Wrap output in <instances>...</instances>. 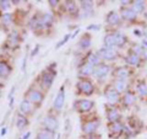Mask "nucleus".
I'll return each instance as SVG.
<instances>
[{
    "label": "nucleus",
    "mask_w": 147,
    "mask_h": 139,
    "mask_svg": "<svg viewBox=\"0 0 147 139\" xmlns=\"http://www.w3.org/2000/svg\"><path fill=\"white\" fill-rule=\"evenodd\" d=\"M44 127H45L47 131L54 133V131L58 128V121H57V118L53 117V116H48V117L44 119Z\"/></svg>",
    "instance_id": "nucleus-1"
},
{
    "label": "nucleus",
    "mask_w": 147,
    "mask_h": 139,
    "mask_svg": "<svg viewBox=\"0 0 147 139\" xmlns=\"http://www.w3.org/2000/svg\"><path fill=\"white\" fill-rule=\"evenodd\" d=\"M79 89H80V91L85 92V94H87V95H90V94H92V91H93V85H92L90 81L84 80V81L79 82Z\"/></svg>",
    "instance_id": "nucleus-2"
},
{
    "label": "nucleus",
    "mask_w": 147,
    "mask_h": 139,
    "mask_svg": "<svg viewBox=\"0 0 147 139\" xmlns=\"http://www.w3.org/2000/svg\"><path fill=\"white\" fill-rule=\"evenodd\" d=\"M64 100H65V90H64V87H61L60 92H59V95L57 96V99L54 101V107L57 110H60L64 105Z\"/></svg>",
    "instance_id": "nucleus-3"
},
{
    "label": "nucleus",
    "mask_w": 147,
    "mask_h": 139,
    "mask_svg": "<svg viewBox=\"0 0 147 139\" xmlns=\"http://www.w3.org/2000/svg\"><path fill=\"white\" fill-rule=\"evenodd\" d=\"M37 21H38V24H39V27L49 26V25H52V22H53V16L50 15V14H44L40 18L37 17Z\"/></svg>",
    "instance_id": "nucleus-4"
},
{
    "label": "nucleus",
    "mask_w": 147,
    "mask_h": 139,
    "mask_svg": "<svg viewBox=\"0 0 147 139\" xmlns=\"http://www.w3.org/2000/svg\"><path fill=\"white\" fill-rule=\"evenodd\" d=\"M99 54H100V57H103L104 59H113V58H115V50H114L113 48H102L99 50Z\"/></svg>",
    "instance_id": "nucleus-5"
},
{
    "label": "nucleus",
    "mask_w": 147,
    "mask_h": 139,
    "mask_svg": "<svg viewBox=\"0 0 147 139\" xmlns=\"http://www.w3.org/2000/svg\"><path fill=\"white\" fill-rule=\"evenodd\" d=\"M108 73H109V67L108 65H99L94 70V75L97 76V78H99V79H102V78L107 76Z\"/></svg>",
    "instance_id": "nucleus-6"
},
{
    "label": "nucleus",
    "mask_w": 147,
    "mask_h": 139,
    "mask_svg": "<svg viewBox=\"0 0 147 139\" xmlns=\"http://www.w3.org/2000/svg\"><path fill=\"white\" fill-rule=\"evenodd\" d=\"M28 100L31 102H36V104H39L40 101L43 100V95L40 94L39 91H36V90H32L30 94H28Z\"/></svg>",
    "instance_id": "nucleus-7"
},
{
    "label": "nucleus",
    "mask_w": 147,
    "mask_h": 139,
    "mask_svg": "<svg viewBox=\"0 0 147 139\" xmlns=\"http://www.w3.org/2000/svg\"><path fill=\"white\" fill-rule=\"evenodd\" d=\"M92 106H93V102L90 100H81V101H79V104H77V107H79V110L82 111V112H86V111L91 110Z\"/></svg>",
    "instance_id": "nucleus-8"
},
{
    "label": "nucleus",
    "mask_w": 147,
    "mask_h": 139,
    "mask_svg": "<svg viewBox=\"0 0 147 139\" xmlns=\"http://www.w3.org/2000/svg\"><path fill=\"white\" fill-rule=\"evenodd\" d=\"M105 97L108 99L109 102H117L118 99H119V94H118V91L117 90H114V89H108L107 92H105Z\"/></svg>",
    "instance_id": "nucleus-9"
},
{
    "label": "nucleus",
    "mask_w": 147,
    "mask_h": 139,
    "mask_svg": "<svg viewBox=\"0 0 147 139\" xmlns=\"http://www.w3.org/2000/svg\"><path fill=\"white\" fill-rule=\"evenodd\" d=\"M104 44L107 48H113L114 46H117V42H115V37H114V35H108L105 36L104 38Z\"/></svg>",
    "instance_id": "nucleus-10"
},
{
    "label": "nucleus",
    "mask_w": 147,
    "mask_h": 139,
    "mask_svg": "<svg viewBox=\"0 0 147 139\" xmlns=\"http://www.w3.org/2000/svg\"><path fill=\"white\" fill-rule=\"evenodd\" d=\"M119 20H120V17H119V15L117 12H110L109 15L107 16V22L110 25H117L119 24Z\"/></svg>",
    "instance_id": "nucleus-11"
},
{
    "label": "nucleus",
    "mask_w": 147,
    "mask_h": 139,
    "mask_svg": "<svg viewBox=\"0 0 147 139\" xmlns=\"http://www.w3.org/2000/svg\"><path fill=\"white\" fill-rule=\"evenodd\" d=\"M98 122H88V123H86L85 126H84V132L86 133H92V132H94L96 131V128L98 127Z\"/></svg>",
    "instance_id": "nucleus-12"
},
{
    "label": "nucleus",
    "mask_w": 147,
    "mask_h": 139,
    "mask_svg": "<svg viewBox=\"0 0 147 139\" xmlns=\"http://www.w3.org/2000/svg\"><path fill=\"white\" fill-rule=\"evenodd\" d=\"M53 78H54V74L52 73H49V72H44L43 74V85L45 86H50V84H52V81H53Z\"/></svg>",
    "instance_id": "nucleus-13"
},
{
    "label": "nucleus",
    "mask_w": 147,
    "mask_h": 139,
    "mask_svg": "<svg viewBox=\"0 0 147 139\" xmlns=\"http://www.w3.org/2000/svg\"><path fill=\"white\" fill-rule=\"evenodd\" d=\"M126 62L129 64H131V65H137L140 62V58H139V55H137L136 53H131L129 57L126 58Z\"/></svg>",
    "instance_id": "nucleus-14"
},
{
    "label": "nucleus",
    "mask_w": 147,
    "mask_h": 139,
    "mask_svg": "<svg viewBox=\"0 0 147 139\" xmlns=\"http://www.w3.org/2000/svg\"><path fill=\"white\" fill-rule=\"evenodd\" d=\"M11 72V68L5 63H0V76H7Z\"/></svg>",
    "instance_id": "nucleus-15"
},
{
    "label": "nucleus",
    "mask_w": 147,
    "mask_h": 139,
    "mask_svg": "<svg viewBox=\"0 0 147 139\" xmlns=\"http://www.w3.org/2000/svg\"><path fill=\"white\" fill-rule=\"evenodd\" d=\"M114 37H115V42H117V46H119V47H121V46L125 43V36H124L123 33H120V32H117V33H114Z\"/></svg>",
    "instance_id": "nucleus-16"
},
{
    "label": "nucleus",
    "mask_w": 147,
    "mask_h": 139,
    "mask_svg": "<svg viewBox=\"0 0 147 139\" xmlns=\"http://www.w3.org/2000/svg\"><path fill=\"white\" fill-rule=\"evenodd\" d=\"M37 139H54V134H53V132L44 131V132H40L38 136H37Z\"/></svg>",
    "instance_id": "nucleus-17"
},
{
    "label": "nucleus",
    "mask_w": 147,
    "mask_h": 139,
    "mask_svg": "<svg viewBox=\"0 0 147 139\" xmlns=\"http://www.w3.org/2000/svg\"><path fill=\"white\" fill-rule=\"evenodd\" d=\"M20 110H21V112H24V113H28L30 111H31L30 101H27V100H24V101H22L21 105H20Z\"/></svg>",
    "instance_id": "nucleus-18"
},
{
    "label": "nucleus",
    "mask_w": 147,
    "mask_h": 139,
    "mask_svg": "<svg viewBox=\"0 0 147 139\" xmlns=\"http://www.w3.org/2000/svg\"><path fill=\"white\" fill-rule=\"evenodd\" d=\"M135 16H136V12L132 10V9L131 10H124L123 11V17L126 18V20H134Z\"/></svg>",
    "instance_id": "nucleus-19"
},
{
    "label": "nucleus",
    "mask_w": 147,
    "mask_h": 139,
    "mask_svg": "<svg viewBox=\"0 0 147 139\" xmlns=\"http://www.w3.org/2000/svg\"><path fill=\"white\" fill-rule=\"evenodd\" d=\"M108 118H109V121H112L113 123H114V122H117V119L119 118V113H118V111H117V110H112V111H109V113H108Z\"/></svg>",
    "instance_id": "nucleus-20"
},
{
    "label": "nucleus",
    "mask_w": 147,
    "mask_h": 139,
    "mask_svg": "<svg viewBox=\"0 0 147 139\" xmlns=\"http://www.w3.org/2000/svg\"><path fill=\"white\" fill-rule=\"evenodd\" d=\"M126 87V81L125 79H119L117 81V91H123Z\"/></svg>",
    "instance_id": "nucleus-21"
},
{
    "label": "nucleus",
    "mask_w": 147,
    "mask_h": 139,
    "mask_svg": "<svg viewBox=\"0 0 147 139\" xmlns=\"http://www.w3.org/2000/svg\"><path fill=\"white\" fill-rule=\"evenodd\" d=\"M16 124H17V127H18V128H24L26 124H27V119H26V117H24L22 114H20V116L17 117V123H16Z\"/></svg>",
    "instance_id": "nucleus-22"
},
{
    "label": "nucleus",
    "mask_w": 147,
    "mask_h": 139,
    "mask_svg": "<svg viewBox=\"0 0 147 139\" xmlns=\"http://www.w3.org/2000/svg\"><path fill=\"white\" fill-rule=\"evenodd\" d=\"M93 70V65H91V64H86V65L81 69V74H84V75H88V74H91Z\"/></svg>",
    "instance_id": "nucleus-23"
},
{
    "label": "nucleus",
    "mask_w": 147,
    "mask_h": 139,
    "mask_svg": "<svg viewBox=\"0 0 147 139\" xmlns=\"http://www.w3.org/2000/svg\"><path fill=\"white\" fill-rule=\"evenodd\" d=\"M99 62V58L97 54H90L88 55V64H91V65H94V64H97Z\"/></svg>",
    "instance_id": "nucleus-24"
},
{
    "label": "nucleus",
    "mask_w": 147,
    "mask_h": 139,
    "mask_svg": "<svg viewBox=\"0 0 147 139\" xmlns=\"http://www.w3.org/2000/svg\"><path fill=\"white\" fill-rule=\"evenodd\" d=\"M117 75L120 78V79H125L129 75V72H127V69H125V68H120V69H118Z\"/></svg>",
    "instance_id": "nucleus-25"
},
{
    "label": "nucleus",
    "mask_w": 147,
    "mask_h": 139,
    "mask_svg": "<svg viewBox=\"0 0 147 139\" xmlns=\"http://www.w3.org/2000/svg\"><path fill=\"white\" fill-rule=\"evenodd\" d=\"M9 42H10L12 46L18 43V33L17 32H13V33L10 35V37H9Z\"/></svg>",
    "instance_id": "nucleus-26"
},
{
    "label": "nucleus",
    "mask_w": 147,
    "mask_h": 139,
    "mask_svg": "<svg viewBox=\"0 0 147 139\" xmlns=\"http://www.w3.org/2000/svg\"><path fill=\"white\" fill-rule=\"evenodd\" d=\"M144 10V1H135L134 3V11L140 12Z\"/></svg>",
    "instance_id": "nucleus-27"
},
{
    "label": "nucleus",
    "mask_w": 147,
    "mask_h": 139,
    "mask_svg": "<svg viewBox=\"0 0 147 139\" xmlns=\"http://www.w3.org/2000/svg\"><path fill=\"white\" fill-rule=\"evenodd\" d=\"M134 100H135V97L131 94H126L125 96H124V101H125L126 105H131L132 102H134Z\"/></svg>",
    "instance_id": "nucleus-28"
},
{
    "label": "nucleus",
    "mask_w": 147,
    "mask_h": 139,
    "mask_svg": "<svg viewBox=\"0 0 147 139\" xmlns=\"http://www.w3.org/2000/svg\"><path fill=\"white\" fill-rule=\"evenodd\" d=\"M90 37L88 36H86L85 37V38H82L81 40V43H80V46H81V47L82 48H87V47H90Z\"/></svg>",
    "instance_id": "nucleus-29"
},
{
    "label": "nucleus",
    "mask_w": 147,
    "mask_h": 139,
    "mask_svg": "<svg viewBox=\"0 0 147 139\" xmlns=\"http://www.w3.org/2000/svg\"><path fill=\"white\" fill-rule=\"evenodd\" d=\"M110 129H112V132H120L121 129H123V126H121L120 123L114 122V123H113V126L110 127Z\"/></svg>",
    "instance_id": "nucleus-30"
},
{
    "label": "nucleus",
    "mask_w": 147,
    "mask_h": 139,
    "mask_svg": "<svg viewBox=\"0 0 147 139\" xmlns=\"http://www.w3.org/2000/svg\"><path fill=\"white\" fill-rule=\"evenodd\" d=\"M139 92H140V95H142V96L147 95V85L146 84H140L139 85Z\"/></svg>",
    "instance_id": "nucleus-31"
},
{
    "label": "nucleus",
    "mask_w": 147,
    "mask_h": 139,
    "mask_svg": "<svg viewBox=\"0 0 147 139\" xmlns=\"http://www.w3.org/2000/svg\"><path fill=\"white\" fill-rule=\"evenodd\" d=\"M3 22H4V24H10V22H11V16L10 15H9V14H5V15H4L3 16Z\"/></svg>",
    "instance_id": "nucleus-32"
},
{
    "label": "nucleus",
    "mask_w": 147,
    "mask_h": 139,
    "mask_svg": "<svg viewBox=\"0 0 147 139\" xmlns=\"http://www.w3.org/2000/svg\"><path fill=\"white\" fill-rule=\"evenodd\" d=\"M66 6H67V9H69L70 11L75 10V4H74L72 1H66Z\"/></svg>",
    "instance_id": "nucleus-33"
},
{
    "label": "nucleus",
    "mask_w": 147,
    "mask_h": 139,
    "mask_svg": "<svg viewBox=\"0 0 147 139\" xmlns=\"http://www.w3.org/2000/svg\"><path fill=\"white\" fill-rule=\"evenodd\" d=\"M0 6H1V9H4V10H7L10 4H9V1H1L0 3Z\"/></svg>",
    "instance_id": "nucleus-34"
},
{
    "label": "nucleus",
    "mask_w": 147,
    "mask_h": 139,
    "mask_svg": "<svg viewBox=\"0 0 147 139\" xmlns=\"http://www.w3.org/2000/svg\"><path fill=\"white\" fill-rule=\"evenodd\" d=\"M69 37H70V36H69V35H66V36H65V38H64V40L61 41V42H60V43H59V44H58V47H60V46H61V44H64V43H66V41L69 40Z\"/></svg>",
    "instance_id": "nucleus-35"
},
{
    "label": "nucleus",
    "mask_w": 147,
    "mask_h": 139,
    "mask_svg": "<svg viewBox=\"0 0 147 139\" xmlns=\"http://www.w3.org/2000/svg\"><path fill=\"white\" fill-rule=\"evenodd\" d=\"M135 52H136V54H142L144 53V49H141L140 47H135Z\"/></svg>",
    "instance_id": "nucleus-36"
},
{
    "label": "nucleus",
    "mask_w": 147,
    "mask_h": 139,
    "mask_svg": "<svg viewBox=\"0 0 147 139\" xmlns=\"http://www.w3.org/2000/svg\"><path fill=\"white\" fill-rule=\"evenodd\" d=\"M50 5H52V6H55V5H57V4H58V1H57V0H54V1H53V0H50Z\"/></svg>",
    "instance_id": "nucleus-37"
},
{
    "label": "nucleus",
    "mask_w": 147,
    "mask_h": 139,
    "mask_svg": "<svg viewBox=\"0 0 147 139\" xmlns=\"http://www.w3.org/2000/svg\"><path fill=\"white\" fill-rule=\"evenodd\" d=\"M145 33L147 35V26H146V30H145Z\"/></svg>",
    "instance_id": "nucleus-38"
}]
</instances>
